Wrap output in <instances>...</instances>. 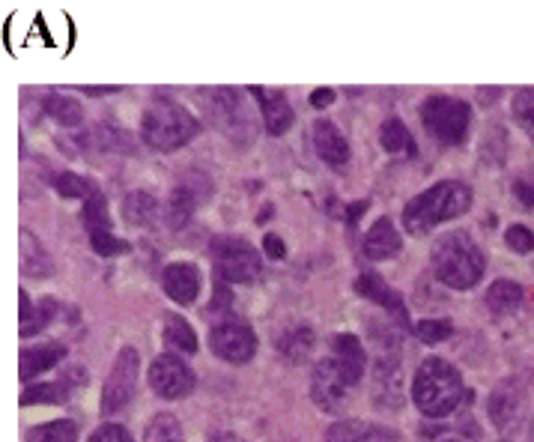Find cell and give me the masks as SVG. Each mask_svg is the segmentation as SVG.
Masks as SVG:
<instances>
[{
  "label": "cell",
  "mask_w": 534,
  "mask_h": 442,
  "mask_svg": "<svg viewBox=\"0 0 534 442\" xmlns=\"http://www.w3.org/2000/svg\"><path fill=\"white\" fill-rule=\"evenodd\" d=\"M430 263L433 272L442 284H448L451 290H469L481 281L484 275V251L478 248V242L463 233V230H451L442 233L430 251Z\"/></svg>",
  "instance_id": "6da1fadb"
},
{
  "label": "cell",
  "mask_w": 534,
  "mask_h": 442,
  "mask_svg": "<svg viewBox=\"0 0 534 442\" xmlns=\"http://www.w3.org/2000/svg\"><path fill=\"white\" fill-rule=\"evenodd\" d=\"M412 398H415V407L427 419H445L463 401V377L451 362H445L439 356H430L415 371Z\"/></svg>",
  "instance_id": "7a4b0ae2"
},
{
  "label": "cell",
  "mask_w": 534,
  "mask_h": 442,
  "mask_svg": "<svg viewBox=\"0 0 534 442\" xmlns=\"http://www.w3.org/2000/svg\"><path fill=\"white\" fill-rule=\"evenodd\" d=\"M469 207H472V189L460 180H442L406 204L403 224L412 236H424L436 224L463 216Z\"/></svg>",
  "instance_id": "3957f363"
},
{
  "label": "cell",
  "mask_w": 534,
  "mask_h": 442,
  "mask_svg": "<svg viewBox=\"0 0 534 442\" xmlns=\"http://www.w3.org/2000/svg\"><path fill=\"white\" fill-rule=\"evenodd\" d=\"M197 129H200L197 117L188 108L168 102V99H156L144 111V120H141L144 141L159 153H171V150L185 147L197 135Z\"/></svg>",
  "instance_id": "277c9868"
},
{
  "label": "cell",
  "mask_w": 534,
  "mask_h": 442,
  "mask_svg": "<svg viewBox=\"0 0 534 442\" xmlns=\"http://www.w3.org/2000/svg\"><path fill=\"white\" fill-rule=\"evenodd\" d=\"M203 102L206 120L227 138L233 141H251L254 138V117L242 105V93L233 87H215V90H200L197 93Z\"/></svg>",
  "instance_id": "5b68a950"
},
{
  "label": "cell",
  "mask_w": 534,
  "mask_h": 442,
  "mask_svg": "<svg viewBox=\"0 0 534 442\" xmlns=\"http://www.w3.org/2000/svg\"><path fill=\"white\" fill-rule=\"evenodd\" d=\"M421 123L439 144L457 147L469 135L472 108L460 99H451V96H430L421 105Z\"/></svg>",
  "instance_id": "8992f818"
},
{
  "label": "cell",
  "mask_w": 534,
  "mask_h": 442,
  "mask_svg": "<svg viewBox=\"0 0 534 442\" xmlns=\"http://www.w3.org/2000/svg\"><path fill=\"white\" fill-rule=\"evenodd\" d=\"M212 251V263H215V275L221 281H233V284H248L260 275L263 263L260 254L251 248V242L239 239V236H218L209 245Z\"/></svg>",
  "instance_id": "52a82bcc"
},
{
  "label": "cell",
  "mask_w": 534,
  "mask_h": 442,
  "mask_svg": "<svg viewBox=\"0 0 534 442\" xmlns=\"http://www.w3.org/2000/svg\"><path fill=\"white\" fill-rule=\"evenodd\" d=\"M209 350H212L221 362L245 365V362L254 359V353H257V335H254V329H251L245 320L227 317V320H218V323L209 329Z\"/></svg>",
  "instance_id": "ba28073f"
},
{
  "label": "cell",
  "mask_w": 534,
  "mask_h": 442,
  "mask_svg": "<svg viewBox=\"0 0 534 442\" xmlns=\"http://www.w3.org/2000/svg\"><path fill=\"white\" fill-rule=\"evenodd\" d=\"M138 368H141L138 350L123 347L117 353V362H114V368L105 380V389H102V413L105 416H114L123 407H129V401L138 392Z\"/></svg>",
  "instance_id": "9c48e42d"
},
{
  "label": "cell",
  "mask_w": 534,
  "mask_h": 442,
  "mask_svg": "<svg viewBox=\"0 0 534 442\" xmlns=\"http://www.w3.org/2000/svg\"><path fill=\"white\" fill-rule=\"evenodd\" d=\"M194 371L179 359L177 353H162L159 359H153L150 368V386L159 398L165 401H179L188 398L194 392Z\"/></svg>",
  "instance_id": "30bf717a"
},
{
  "label": "cell",
  "mask_w": 534,
  "mask_h": 442,
  "mask_svg": "<svg viewBox=\"0 0 534 442\" xmlns=\"http://www.w3.org/2000/svg\"><path fill=\"white\" fill-rule=\"evenodd\" d=\"M487 413L502 434H514L526 419V389L520 386V380L499 383L487 401Z\"/></svg>",
  "instance_id": "8fae6325"
},
{
  "label": "cell",
  "mask_w": 534,
  "mask_h": 442,
  "mask_svg": "<svg viewBox=\"0 0 534 442\" xmlns=\"http://www.w3.org/2000/svg\"><path fill=\"white\" fill-rule=\"evenodd\" d=\"M209 189L212 186H209L206 174H197V171H188L179 180L174 195H171V213H168V219L177 230L191 221V216L197 213V207H203V201L209 198Z\"/></svg>",
  "instance_id": "7c38bea8"
},
{
  "label": "cell",
  "mask_w": 534,
  "mask_h": 442,
  "mask_svg": "<svg viewBox=\"0 0 534 442\" xmlns=\"http://www.w3.org/2000/svg\"><path fill=\"white\" fill-rule=\"evenodd\" d=\"M347 380H344V374H341V368H338V362L329 356V359H323L317 368H314V377H311V398H314V404L320 407V410H338L341 404H344V398H347Z\"/></svg>",
  "instance_id": "4fadbf2b"
},
{
  "label": "cell",
  "mask_w": 534,
  "mask_h": 442,
  "mask_svg": "<svg viewBox=\"0 0 534 442\" xmlns=\"http://www.w3.org/2000/svg\"><path fill=\"white\" fill-rule=\"evenodd\" d=\"M356 290L364 296V299H370V302L382 305V308H385V311H388V314H391L400 326H406V329H409V314H406V305H403L400 293H397V290H391L379 272H361L356 281Z\"/></svg>",
  "instance_id": "5bb4252c"
},
{
  "label": "cell",
  "mask_w": 534,
  "mask_h": 442,
  "mask_svg": "<svg viewBox=\"0 0 534 442\" xmlns=\"http://www.w3.org/2000/svg\"><path fill=\"white\" fill-rule=\"evenodd\" d=\"M251 96L260 102L263 123L269 135H284L293 126V108L284 90H269V87H251Z\"/></svg>",
  "instance_id": "9a60e30c"
},
{
  "label": "cell",
  "mask_w": 534,
  "mask_h": 442,
  "mask_svg": "<svg viewBox=\"0 0 534 442\" xmlns=\"http://www.w3.org/2000/svg\"><path fill=\"white\" fill-rule=\"evenodd\" d=\"M314 147H317V156L332 168V171H344L350 165V144L347 138L338 132L335 123L329 120H317L314 123Z\"/></svg>",
  "instance_id": "2e32d148"
},
{
  "label": "cell",
  "mask_w": 534,
  "mask_h": 442,
  "mask_svg": "<svg viewBox=\"0 0 534 442\" xmlns=\"http://www.w3.org/2000/svg\"><path fill=\"white\" fill-rule=\"evenodd\" d=\"M332 359L338 362L347 386H356L361 383L364 371H367V350L361 347L356 335H335L332 341Z\"/></svg>",
  "instance_id": "e0dca14e"
},
{
  "label": "cell",
  "mask_w": 534,
  "mask_h": 442,
  "mask_svg": "<svg viewBox=\"0 0 534 442\" xmlns=\"http://www.w3.org/2000/svg\"><path fill=\"white\" fill-rule=\"evenodd\" d=\"M165 293L179 302V305H191L200 293V272L191 263H171L162 275Z\"/></svg>",
  "instance_id": "ac0fdd59"
},
{
  "label": "cell",
  "mask_w": 534,
  "mask_h": 442,
  "mask_svg": "<svg viewBox=\"0 0 534 442\" xmlns=\"http://www.w3.org/2000/svg\"><path fill=\"white\" fill-rule=\"evenodd\" d=\"M66 356V347L63 344H39V347H24L21 356H18V377L27 383L45 371H51L60 359Z\"/></svg>",
  "instance_id": "d6986e66"
},
{
  "label": "cell",
  "mask_w": 534,
  "mask_h": 442,
  "mask_svg": "<svg viewBox=\"0 0 534 442\" xmlns=\"http://www.w3.org/2000/svg\"><path fill=\"white\" fill-rule=\"evenodd\" d=\"M403 239L391 219H376L364 236V257L367 260H388L400 251Z\"/></svg>",
  "instance_id": "ffe728a7"
},
{
  "label": "cell",
  "mask_w": 534,
  "mask_h": 442,
  "mask_svg": "<svg viewBox=\"0 0 534 442\" xmlns=\"http://www.w3.org/2000/svg\"><path fill=\"white\" fill-rule=\"evenodd\" d=\"M314 347H317V335H314V329L305 326V323H296V326H290V329H284V332L278 335V353H281L284 362H290V365L308 362V356L314 353Z\"/></svg>",
  "instance_id": "44dd1931"
},
{
  "label": "cell",
  "mask_w": 534,
  "mask_h": 442,
  "mask_svg": "<svg viewBox=\"0 0 534 442\" xmlns=\"http://www.w3.org/2000/svg\"><path fill=\"white\" fill-rule=\"evenodd\" d=\"M18 299H21V314H18V323H21L18 332H21V338H30L36 332H42L54 320V314H57V299H51V296H45V299H39V302L30 305L27 290H21Z\"/></svg>",
  "instance_id": "7402d4cb"
},
{
  "label": "cell",
  "mask_w": 534,
  "mask_h": 442,
  "mask_svg": "<svg viewBox=\"0 0 534 442\" xmlns=\"http://www.w3.org/2000/svg\"><path fill=\"white\" fill-rule=\"evenodd\" d=\"M51 257H48V251L42 248V242L24 227L21 230V272L27 275V278H48L51 275Z\"/></svg>",
  "instance_id": "603a6c76"
},
{
  "label": "cell",
  "mask_w": 534,
  "mask_h": 442,
  "mask_svg": "<svg viewBox=\"0 0 534 442\" xmlns=\"http://www.w3.org/2000/svg\"><path fill=\"white\" fill-rule=\"evenodd\" d=\"M326 442H391V434L376 425H367V422L344 419L326 431Z\"/></svg>",
  "instance_id": "cb8c5ba5"
},
{
  "label": "cell",
  "mask_w": 534,
  "mask_h": 442,
  "mask_svg": "<svg viewBox=\"0 0 534 442\" xmlns=\"http://www.w3.org/2000/svg\"><path fill=\"white\" fill-rule=\"evenodd\" d=\"M523 305V287L517 281H493L490 290H487V308L493 314H511Z\"/></svg>",
  "instance_id": "d4e9b609"
},
{
  "label": "cell",
  "mask_w": 534,
  "mask_h": 442,
  "mask_svg": "<svg viewBox=\"0 0 534 442\" xmlns=\"http://www.w3.org/2000/svg\"><path fill=\"white\" fill-rule=\"evenodd\" d=\"M123 219L135 227H150L159 219V201L150 192H132L123 201Z\"/></svg>",
  "instance_id": "484cf974"
},
{
  "label": "cell",
  "mask_w": 534,
  "mask_h": 442,
  "mask_svg": "<svg viewBox=\"0 0 534 442\" xmlns=\"http://www.w3.org/2000/svg\"><path fill=\"white\" fill-rule=\"evenodd\" d=\"M379 141H382V150L391 153V156H400V153L415 156V150H418L415 141H412V135H409V129H406L403 120H397V117H391V120L382 123Z\"/></svg>",
  "instance_id": "4316f807"
},
{
  "label": "cell",
  "mask_w": 534,
  "mask_h": 442,
  "mask_svg": "<svg viewBox=\"0 0 534 442\" xmlns=\"http://www.w3.org/2000/svg\"><path fill=\"white\" fill-rule=\"evenodd\" d=\"M81 216H84L87 233H90V242L114 233V230H111V216H108V204H105V198H102L99 192L84 201V213H81Z\"/></svg>",
  "instance_id": "83f0119b"
},
{
  "label": "cell",
  "mask_w": 534,
  "mask_h": 442,
  "mask_svg": "<svg viewBox=\"0 0 534 442\" xmlns=\"http://www.w3.org/2000/svg\"><path fill=\"white\" fill-rule=\"evenodd\" d=\"M45 111H48V117H54L60 126H69V129L81 126V120H84L81 105L66 93H48L45 96Z\"/></svg>",
  "instance_id": "f1b7e54d"
},
{
  "label": "cell",
  "mask_w": 534,
  "mask_h": 442,
  "mask_svg": "<svg viewBox=\"0 0 534 442\" xmlns=\"http://www.w3.org/2000/svg\"><path fill=\"white\" fill-rule=\"evenodd\" d=\"M165 344L171 350H177V353H185V356L197 353V335H194V329L188 326L185 317H168V323H165Z\"/></svg>",
  "instance_id": "f546056e"
},
{
  "label": "cell",
  "mask_w": 534,
  "mask_h": 442,
  "mask_svg": "<svg viewBox=\"0 0 534 442\" xmlns=\"http://www.w3.org/2000/svg\"><path fill=\"white\" fill-rule=\"evenodd\" d=\"M69 401V389L63 383H39L21 392V407L30 404H66Z\"/></svg>",
  "instance_id": "4dcf8cb0"
},
{
  "label": "cell",
  "mask_w": 534,
  "mask_h": 442,
  "mask_svg": "<svg viewBox=\"0 0 534 442\" xmlns=\"http://www.w3.org/2000/svg\"><path fill=\"white\" fill-rule=\"evenodd\" d=\"M144 442H185L177 416H171V413L153 416V422L144 431Z\"/></svg>",
  "instance_id": "1f68e13d"
},
{
  "label": "cell",
  "mask_w": 534,
  "mask_h": 442,
  "mask_svg": "<svg viewBox=\"0 0 534 442\" xmlns=\"http://www.w3.org/2000/svg\"><path fill=\"white\" fill-rule=\"evenodd\" d=\"M51 186L57 189V195H63V198H93L99 189L93 186V183H87L84 177H78V174H57L54 180H51Z\"/></svg>",
  "instance_id": "d6a6232c"
},
{
  "label": "cell",
  "mask_w": 534,
  "mask_h": 442,
  "mask_svg": "<svg viewBox=\"0 0 534 442\" xmlns=\"http://www.w3.org/2000/svg\"><path fill=\"white\" fill-rule=\"evenodd\" d=\"M27 442H78V428L72 422L39 425L27 434Z\"/></svg>",
  "instance_id": "836d02e7"
},
{
  "label": "cell",
  "mask_w": 534,
  "mask_h": 442,
  "mask_svg": "<svg viewBox=\"0 0 534 442\" xmlns=\"http://www.w3.org/2000/svg\"><path fill=\"white\" fill-rule=\"evenodd\" d=\"M514 120L534 141V87L514 93Z\"/></svg>",
  "instance_id": "e575fe53"
},
{
  "label": "cell",
  "mask_w": 534,
  "mask_h": 442,
  "mask_svg": "<svg viewBox=\"0 0 534 442\" xmlns=\"http://www.w3.org/2000/svg\"><path fill=\"white\" fill-rule=\"evenodd\" d=\"M451 335H454L451 320H421V323H415V338L424 341V344H439Z\"/></svg>",
  "instance_id": "d590c367"
},
{
  "label": "cell",
  "mask_w": 534,
  "mask_h": 442,
  "mask_svg": "<svg viewBox=\"0 0 534 442\" xmlns=\"http://www.w3.org/2000/svg\"><path fill=\"white\" fill-rule=\"evenodd\" d=\"M505 242H508V248L517 251V254H529V251H534V233L526 227V224H511L508 233H505Z\"/></svg>",
  "instance_id": "8d00e7d4"
},
{
  "label": "cell",
  "mask_w": 534,
  "mask_h": 442,
  "mask_svg": "<svg viewBox=\"0 0 534 442\" xmlns=\"http://www.w3.org/2000/svg\"><path fill=\"white\" fill-rule=\"evenodd\" d=\"M514 195L526 210H534V168H526L514 177Z\"/></svg>",
  "instance_id": "74e56055"
},
{
  "label": "cell",
  "mask_w": 534,
  "mask_h": 442,
  "mask_svg": "<svg viewBox=\"0 0 534 442\" xmlns=\"http://www.w3.org/2000/svg\"><path fill=\"white\" fill-rule=\"evenodd\" d=\"M90 442H135V440H132V434H129L123 425H102V428L93 431Z\"/></svg>",
  "instance_id": "f35d334b"
},
{
  "label": "cell",
  "mask_w": 534,
  "mask_h": 442,
  "mask_svg": "<svg viewBox=\"0 0 534 442\" xmlns=\"http://www.w3.org/2000/svg\"><path fill=\"white\" fill-rule=\"evenodd\" d=\"M230 308V290H227V281H221V278H215V293H212V314L215 311H227Z\"/></svg>",
  "instance_id": "ab89813d"
},
{
  "label": "cell",
  "mask_w": 534,
  "mask_h": 442,
  "mask_svg": "<svg viewBox=\"0 0 534 442\" xmlns=\"http://www.w3.org/2000/svg\"><path fill=\"white\" fill-rule=\"evenodd\" d=\"M263 248H266V254L275 257V260H281V257L287 254V245H284L281 236H275V233H266V236H263Z\"/></svg>",
  "instance_id": "60d3db41"
},
{
  "label": "cell",
  "mask_w": 534,
  "mask_h": 442,
  "mask_svg": "<svg viewBox=\"0 0 534 442\" xmlns=\"http://www.w3.org/2000/svg\"><path fill=\"white\" fill-rule=\"evenodd\" d=\"M335 102V90H314L311 93V105L314 108H329Z\"/></svg>",
  "instance_id": "b9f144b4"
},
{
  "label": "cell",
  "mask_w": 534,
  "mask_h": 442,
  "mask_svg": "<svg viewBox=\"0 0 534 442\" xmlns=\"http://www.w3.org/2000/svg\"><path fill=\"white\" fill-rule=\"evenodd\" d=\"M367 207H370V204H367V201H358L356 207H353V210H350V213H347V221H350V224H356L358 216H361V213H364V210H367Z\"/></svg>",
  "instance_id": "7bdbcfd3"
},
{
  "label": "cell",
  "mask_w": 534,
  "mask_h": 442,
  "mask_svg": "<svg viewBox=\"0 0 534 442\" xmlns=\"http://www.w3.org/2000/svg\"><path fill=\"white\" fill-rule=\"evenodd\" d=\"M478 99H481V102H496V99H499V90H478Z\"/></svg>",
  "instance_id": "ee69618b"
},
{
  "label": "cell",
  "mask_w": 534,
  "mask_h": 442,
  "mask_svg": "<svg viewBox=\"0 0 534 442\" xmlns=\"http://www.w3.org/2000/svg\"><path fill=\"white\" fill-rule=\"evenodd\" d=\"M206 442H242V440H239L236 434H227V431H224V434H215V437H209Z\"/></svg>",
  "instance_id": "f6af8a7d"
}]
</instances>
